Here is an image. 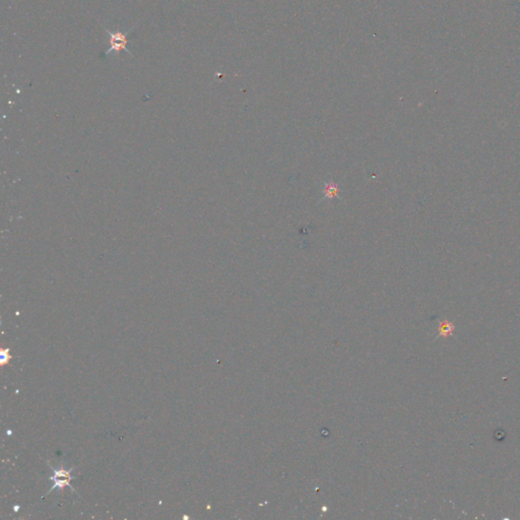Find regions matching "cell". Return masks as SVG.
Returning <instances> with one entry per match:
<instances>
[{
	"label": "cell",
	"instance_id": "obj_1",
	"mask_svg": "<svg viewBox=\"0 0 520 520\" xmlns=\"http://www.w3.org/2000/svg\"><path fill=\"white\" fill-rule=\"evenodd\" d=\"M107 32L109 33L110 35V43H111V47L108 51H106V54H109L111 52H116L117 54H119L120 51L122 50H125L126 52L130 53L129 50L126 49V44H127V34H124L120 31H117V32H110L107 30Z\"/></svg>",
	"mask_w": 520,
	"mask_h": 520
},
{
	"label": "cell",
	"instance_id": "obj_2",
	"mask_svg": "<svg viewBox=\"0 0 520 520\" xmlns=\"http://www.w3.org/2000/svg\"><path fill=\"white\" fill-rule=\"evenodd\" d=\"M52 481L55 482L53 488L49 491H53L55 489H58V490H62L65 486H68L71 488V486L69 485V482L71 481V476H70V470H66L64 468H61V469H58V470H54V476L51 478ZM72 490V488H71Z\"/></svg>",
	"mask_w": 520,
	"mask_h": 520
},
{
	"label": "cell",
	"instance_id": "obj_3",
	"mask_svg": "<svg viewBox=\"0 0 520 520\" xmlns=\"http://www.w3.org/2000/svg\"><path fill=\"white\" fill-rule=\"evenodd\" d=\"M454 324L450 321H443L441 324H440V327H439V335L441 336H450L453 334V331H454Z\"/></svg>",
	"mask_w": 520,
	"mask_h": 520
},
{
	"label": "cell",
	"instance_id": "obj_4",
	"mask_svg": "<svg viewBox=\"0 0 520 520\" xmlns=\"http://www.w3.org/2000/svg\"><path fill=\"white\" fill-rule=\"evenodd\" d=\"M324 194L327 198H333L338 194V186L334 183H327L324 187Z\"/></svg>",
	"mask_w": 520,
	"mask_h": 520
}]
</instances>
